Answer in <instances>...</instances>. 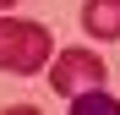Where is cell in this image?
<instances>
[{
	"instance_id": "6da1fadb",
	"label": "cell",
	"mask_w": 120,
	"mask_h": 115,
	"mask_svg": "<svg viewBox=\"0 0 120 115\" xmlns=\"http://www.w3.org/2000/svg\"><path fill=\"white\" fill-rule=\"evenodd\" d=\"M55 55V38L44 22H27V16H0V71L16 77H38Z\"/></svg>"
},
{
	"instance_id": "5b68a950",
	"label": "cell",
	"mask_w": 120,
	"mask_h": 115,
	"mask_svg": "<svg viewBox=\"0 0 120 115\" xmlns=\"http://www.w3.org/2000/svg\"><path fill=\"white\" fill-rule=\"evenodd\" d=\"M6 115H38V110H33V104H16V110H6Z\"/></svg>"
},
{
	"instance_id": "277c9868",
	"label": "cell",
	"mask_w": 120,
	"mask_h": 115,
	"mask_svg": "<svg viewBox=\"0 0 120 115\" xmlns=\"http://www.w3.org/2000/svg\"><path fill=\"white\" fill-rule=\"evenodd\" d=\"M71 115H120V99L109 88H87V93L71 99Z\"/></svg>"
},
{
	"instance_id": "7a4b0ae2",
	"label": "cell",
	"mask_w": 120,
	"mask_h": 115,
	"mask_svg": "<svg viewBox=\"0 0 120 115\" xmlns=\"http://www.w3.org/2000/svg\"><path fill=\"white\" fill-rule=\"evenodd\" d=\"M49 88L55 93H66V99H76V93H87V88H104V77H109V66L98 60L93 49H60V55H49Z\"/></svg>"
},
{
	"instance_id": "8992f818",
	"label": "cell",
	"mask_w": 120,
	"mask_h": 115,
	"mask_svg": "<svg viewBox=\"0 0 120 115\" xmlns=\"http://www.w3.org/2000/svg\"><path fill=\"white\" fill-rule=\"evenodd\" d=\"M6 6H16V0H0V11H6Z\"/></svg>"
},
{
	"instance_id": "3957f363",
	"label": "cell",
	"mask_w": 120,
	"mask_h": 115,
	"mask_svg": "<svg viewBox=\"0 0 120 115\" xmlns=\"http://www.w3.org/2000/svg\"><path fill=\"white\" fill-rule=\"evenodd\" d=\"M82 28L87 38L120 44V0H82Z\"/></svg>"
}]
</instances>
